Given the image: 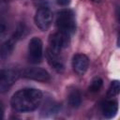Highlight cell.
<instances>
[{
  "instance_id": "1",
  "label": "cell",
  "mask_w": 120,
  "mask_h": 120,
  "mask_svg": "<svg viewBox=\"0 0 120 120\" xmlns=\"http://www.w3.org/2000/svg\"><path fill=\"white\" fill-rule=\"evenodd\" d=\"M42 93L36 88H23L17 91L10 99L13 110L20 112L35 111L41 103Z\"/></svg>"
},
{
  "instance_id": "2",
  "label": "cell",
  "mask_w": 120,
  "mask_h": 120,
  "mask_svg": "<svg viewBox=\"0 0 120 120\" xmlns=\"http://www.w3.org/2000/svg\"><path fill=\"white\" fill-rule=\"evenodd\" d=\"M56 26L58 31L71 36L76 29L75 15L70 9H63L58 12L56 19Z\"/></svg>"
},
{
  "instance_id": "3",
  "label": "cell",
  "mask_w": 120,
  "mask_h": 120,
  "mask_svg": "<svg viewBox=\"0 0 120 120\" xmlns=\"http://www.w3.org/2000/svg\"><path fill=\"white\" fill-rule=\"evenodd\" d=\"M69 38L70 36L66 35L60 31H57L56 33H53L52 35H51L50 38H49V49L48 51H50L51 52L60 55L61 52L68 46L69 43Z\"/></svg>"
},
{
  "instance_id": "4",
  "label": "cell",
  "mask_w": 120,
  "mask_h": 120,
  "mask_svg": "<svg viewBox=\"0 0 120 120\" xmlns=\"http://www.w3.org/2000/svg\"><path fill=\"white\" fill-rule=\"evenodd\" d=\"M43 56V44L40 38L35 37L31 38L28 44L27 58L32 64H38Z\"/></svg>"
},
{
  "instance_id": "5",
  "label": "cell",
  "mask_w": 120,
  "mask_h": 120,
  "mask_svg": "<svg viewBox=\"0 0 120 120\" xmlns=\"http://www.w3.org/2000/svg\"><path fill=\"white\" fill-rule=\"evenodd\" d=\"M52 12L47 7H40L38 8L35 14V23L42 31L49 29L52 22Z\"/></svg>"
},
{
  "instance_id": "6",
  "label": "cell",
  "mask_w": 120,
  "mask_h": 120,
  "mask_svg": "<svg viewBox=\"0 0 120 120\" xmlns=\"http://www.w3.org/2000/svg\"><path fill=\"white\" fill-rule=\"evenodd\" d=\"M20 75L25 79H30L38 82H48L51 79V76L47 70L41 68H26L21 70Z\"/></svg>"
},
{
  "instance_id": "7",
  "label": "cell",
  "mask_w": 120,
  "mask_h": 120,
  "mask_svg": "<svg viewBox=\"0 0 120 120\" xmlns=\"http://www.w3.org/2000/svg\"><path fill=\"white\" fill-rule=\"evenodd\" d=\"M20 73L14 69H0V92L8 91L18 80Z\"/></svg>"
},
{
  "instance_id": "8",
  "label": "cell",
  "mask_w": 120,
  "mask_h": 120,
  "mask_svg": "<svg viewBox=\"0 0 120 120\" xmlns=\"http://www.w3.org/2000/svg\"><path fill=\"white\" fill-rule=\"evenodd\" d=\"M89 67V59L85 54L77 53L72 58V68L78 75H83Z\"/></svg>"
},
{
  "instance_id": "9",
  "label": "cell",
  "mask_w": 120,
  "mask_h": 120,
  "mask_svg": "<svg viewBox=\"0 0 120 120\" xmlns=\"http://www.w3.org/2000/svg\"><path fill=\"white\" fill-rule=\"evenodd\" d=\"M118 112V103L114 99H106L101 103V112L105 118H112Z\"/></svg>"
},
{
  "instance_id": "10",
  "label": "cell",
  "mask_w": 120,
  "mask_h": 120,
  "mask_svg": "<svg viewBox=\"0 0 120 120\" xmlns=\"http://www.w3.org/2000/svg\"><path fill=\"white\" fill-rule=\"evenodd\" d=\"M15 43L16 40L11 37L0 45V59H6L12 53L15 47Z\"/></svg>"
},
{
  "instance_id": "11",
  "label": "cell",
  "mask_w": 120,
  "mask_h": 120,
  "mask_svg": "<svg viewBox=\"0 0 120 120\" xmlns=\"http://www.w3.org/2000/svg\"><path fill=\"white\" fill-rule=\"evenodd\" d=\"M46 57H47L48 63L50 64V66H51L54 70H56L57 72H63V71H64L65 67H64L63 62L59 59V55L54 54V53H52V52H51L50 51L47 50Z\"/></svg>"
},
{
  "instance_id": "12",
  "label": "cell",
  "mask_w": 120,
  "mask_h": 120,
  "mask_svg": "<svg viewBox=\"0 0 120 120\" xmlns=\"http://www.w3.org/2000/svg\"><path fill=\"white\" fill-rule=\"evenodd\" d=\"M68 104L70 107L72 108H78L80 107L81 103H82V96H81V93L79 92V90L77 89H73L69 92L68 94Z\"/></svg>"
},
{
  "instance_id": "13",
  "label": "cell",
  "mask_w": 120,
  "mask_h": 120,
  "mask_svg": "<svg viewBox=\"0 0 120 120\" xmlns=\"http://www.w3.org/2000/svg\"><path fill=\"white\" fill-rule=\"evenodd\" d=\"M26 26L23 24V23H21L17 26L15 32L13 33V35L11 36L16 41H18L19 39H21L22 38H23L25 35H26Z\"/></svg>"
},
{
  "instance_id": "14",
  "label": "cell",
  "mask_w": 120,
  "mask_h": 120,
  "mask_svg": "<svg viewBox=\"0 0 120 120\" xmlns=\"http://www.w3.org/2000/svg\"><path fill=\"white\" fill-rule=\"evenodd\" d=\"M102 82H102V80H101L100 78H98V77L95 78V79L91 82L88 90H89L91 93H97V92H98V91L101 89V87H102Z\"/></svg>"
},
{
  "instance_id": "15",
  "label": "cell",
  "mask_w": 120,
  "mask_h": 120,
  "mask_svg": "<svg viewBox=\"0 0 120 120\" xmlns=\"http://www.w3.org/2000/svg\"><path fill=\"white\" fill-rule=\"evenodd\" d=\"M119 90H120V83H119V82L118 81H112L111 82V85H110L109 89H108L107 95L110 98H113L114 96L118 95Z\"/></svg>"
},
{
  "instance_id": "16",
  "label": "cell",
  "mask_w": 120,
  "mask_h": 120,
  "mask_svg": "<svg viewBox=\"0 0 120 120\" xmlns=\"http://www.w3.org/2000/svg\"><path fill=\"white\" fill-rule=\"evenodd\" d=\"M6 30H7V25L5 22L2 19H0V38L4 36V34L6 33Z\"/></svg>"
},
{
  "instance_id": "17",
  "label": "cell",
  "mask_w": 120,
  "mask_h": 120,
  "mask_svg": "<svg viewBox=\"0 0 120 120\" xmlns=\"http://www.w3.org/2000/svg\"><path fill=\"white\" fill-rule=\"evenodd\" d=\"M57 5L62 6V7H67L70 4V0H56Z\"/></svg>"
},
{
  "instance_id": "18",
  "label": "cell",
  "mask_w": 120,
  "mask_h": 120,
  "mask_svg": "<svg viewBox=\"0 0 120 120\" xmlns=\"http://www.w3.org/2000/svg\"><path fill=\"white\" fill-rule=\"evenodd\" d=\"M6 8H7L6 7V1L5 0H0V13L5 11Z\"/></svg>"
},
{
  "instance_id": "19",
  "label": "cell",
  "mask_w": 120,
  "mask_h": 120,
  "mask_svg": "<svg viewBox=\"0 0 120 120\" xmlns=\"http://www.w3.org/2000/svg\"><path fill=\"white\" fill-rule=\"evenodd\" d=\"M3 114H4V105H3V103L0 101V118L3 117Z\"/></svg>"
},
{
  "instance_id": "20",
  "label": "cell",
  "mask_w": 120,
  "mask_h": 120,
  "mask_svg": "<svg viewBox=\"0 0 120 120\" xmlns=\"http://www.w3.org/2000/svg\"><path fill=\"white\" fill-rule=\"evenodd\" d=\"M91 1H93V2H95V3H98V2H100V0H91Z\"/></svg>"
},
{
  "instance_id": "21",
  "label": "cell",
  "mask_w": 120,
  "mask_h": 120,
  "mask_svg": "<svg viewBox=\"0 0 120 120\" xmlns=\"http://www.w3.org/2000/svg\"><path fill=\"white\" fill-rule=\"evenodd\" d=\"M5 1H11V0H5Z\"/></svg>"
}]
</instances>
